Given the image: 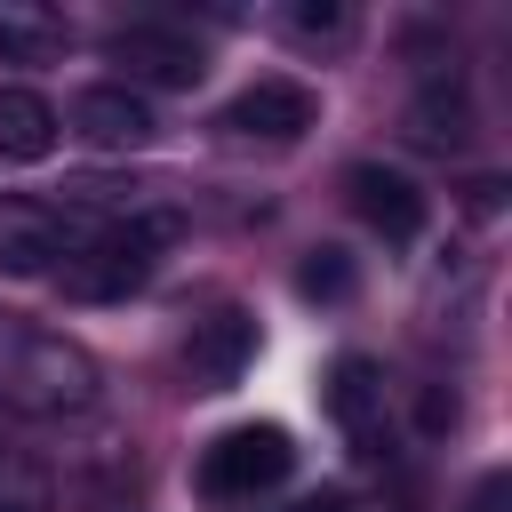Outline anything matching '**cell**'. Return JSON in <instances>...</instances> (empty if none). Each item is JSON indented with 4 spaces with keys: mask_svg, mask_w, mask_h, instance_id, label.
I'll use <instances>...</instances> for the list:
<instances>
[{
    "mask_svg": "<svg viewBox=\"0 0 512 512\" xmlns=\"http://www.w3.org/2000/svg\"><path fill=\"white\" fill-rule=\"evenodd\" d=\"M248 360H256V320H248V312H208V320L192 328V344H184L192 392H232V384L248 376Z\"/></svg>",
    "mask_w": 512,
    "mask_h": 512,
    "instance_id": "10",
    "label": "cell"
},
{
    "mask_svg": "<svg viewBox=\"0 0 512 512\" xmlns=\"http://www.w3.org/2000/svg\"><path fill=\"white\" fill-rule=\"evenodd\" d=\"M0 432H8V408H0Z\"/></svg>",
    "mask_w": 512,
    "mask_h": 512,
    "instance_id": "18",
    "label": "cell"
},
{
    "mask_svg": "<svg viewBox=\"0 0 512 512\" xmlns=\"http://www.w3.org/2000/svg\"><path fill=\"white\" fill-rule=\"evenodd\" d=\"M288 512H352V496H344V488H312V496H296Z\"/></svg>",
    "mask_w": 512,
    "mask_h": 512,
    "instance_id": "17",
    "label": "cell"
},
{
    "mask_svg": "<svg viewBox=\"0 0 512 512\" xmlns=\"http://www.w3.org/2000/svg\"><path fill=\"white\" fill-rule=\"evenodd\" d=\"M320 120V96L304 88V80H248L224 112H216V128L232 136V144H296L304 128Z\"/></svg>",
    "mask_w": 512,
    "mask_h": 512,
    "instance_id": "6",
    "label": "cell"
},
{
    "mask_svg": "<svg viewBox=\"0 0 512 512\" xmlns=\"http://www.w3.org/2000/svg\"><path fill=\"white\" fill-rule=\"evenodd\" d=\"M56 104L40 88H0V160H48L56 152Z\"/></svg>",
    "mask_w": 512,
    "mask_h": 512,
    "instance_id": "13",
    "label": "cell"
},
{
    "mask_svg": "<svg viewBox=\"0 0 512 512\" xmlns=\"http://www.w3.org/2000/svg\"><path fill=\"white\" fill-rule=\"evenodd\" d=\"M504 496H512V480H504V472H488V480L464 496V512H504Z\"/></svg>",
    "mask_w": 512,
    "mask_h": 512,
    "instance_id": "16",
    "label": "cell"
},
{
    "mask_svg": "<svg viewBox=\"0 0 512 512\" xmlns=\"http://www.w3.org/2000/svg\"><path fill=\"white\" fill-rule=\"evenodd\" d=\"M352 288H360V272H352L344 248H312V256L296 264V296H312V304H344Z\"/></svg>",
    "mask_w": 512,
    "mask_h": 512,
    "instance_id": "15",
    "label": "cell"
},
{
    "mask_svg": "<svg viewBox=\"0 0 512 512\" xmlns=\"http://www.w3.org/2000/svg\"><path fill=\"white\" fill-rule=\"evenodd\" d=\"M72 136L96 144V152H144L152 144V104L120 80H96L72 96Z\"/></svg>",
    "mask_w": 512,
    "mask_h": 512,
    "instance_id": "9",
    "label": "cell"
},
{
    "mask_svg": "<svg viewBox=\"0 0 512 512\" xmlns=\"http://www.w3.org/2000/svg\"><path fill=\"white\" fill-rule=\"evenodd\" d=\"M280 24H288V40H304V48H344V40H352V8H344V0H288Z\"/></svg>",
    "mask_w": 512,
    "mask_h": 512,
    "instance_id": "14",
    "label": "cell"
},
{
    "mask_svg": "<svg viewBox=\"0 0 512 512\" xmlns=\"http://www.w3.org/2000/svg\"><path fill=\"white\" fill-rule=\"evenodd\" d=\"M344 192H352V216H360L368 232H384L392 248H408V240L424 232V192H416V176H400V168H384V160H360V168H344Z\"/></svg>",
    "mask_w": 512,
    "mask_h": 512,
    "instance_id": "7",
    "label": "cell"
},
{
    "mask_svg": "<svg viewBox=\"0 0 512 512\" xmlns=\"http://www.w3.org/2000/svg\"><path fill=\"white\" fill-rule=\"evenodd\" d=\"M288 472H296V440L280 424H232L200 448V496H216V504H256Z\"/></svg>",
    "mask_w": 512,
    "mask_h": 512,
    "instance_id": "3",
    "label": "cell"
},
{
    "mask_svg": "<svg viewBox=\"0 0 512 512\" xmlns=\"http://www.w3.org/2000/svg\"><path fill=\"white\" fill-rule=\"evenodd\" d=\"M328 416L352 440V456H384V440H392V424H384V368L360 360V352H344L328 368Z\"/></svg>",
    "mask_w": 512,
    "mask_h": 512,
    "instance_id": "8",
    "label": "cell"
},
{
    "mask_svg": "<svg viewBox=\"0 0 512 512\" xmlns=\"http://www.w3.org/2000/svg\"><path fill=\"white\" fill-rule=\"evenodd\" d=\"M0 512H24V504H0Z\"/></svg>",
    "mask_w": 512,
    "mask_h": 512,
    "instance_id": "19",
    "label": "cell"
},
{
    "mask_svg": "<svg viewBox=\"0 0 512 512\" xmlns=\"http://www.w3.org/2000/svg\"><path fill=\"white\" fill-rule=\"evenodd\" d=\"M408 136L432 144V152H464V144H472V104H464V72H456V56H440V64L416 80Z\"/></svg>",
    "mask_w": 512,
    "mask_h": 512,
    "instance_id": "11",
    "label": "cell"
},
{
    "mask_svg": "<svg viewBox=\"0 0 512 512\" xmlns=\"http://www.w3.org/2000/svg\"><path fill=\"white\" fill-rule=\"evenodd\" d=\"M80 216L48 200H0V272L8 280H56V264L80 248Z\"/></svg>",
    "mask_w": 512,
    "mask_h": 512,
    "instance_id": "5",
    "label": "cell"
},
{
    "mask_svg": "<svg viewBox=\"0 0 512 512\" xmlns=\"http://www.w3.org/2000/svg\"><path fill=\"white\" fill-rule=\"evenodd\" d=\"M96 400V360L56 328H0V408L80 416Z\"/></svg>",
    "mask_w": 512,
    "mask_h": 512,
    "instance_id": "2",
    "label": "cell"
},
{
    "mask_svg": "<svg viewBox=\"0 0 512 512\" xmlns=\"http://www.w3.org/2000/svg\"><path fill=\"white\" fill-rule=\"evenodd\" d=\"M104 56L120 64V88H128V80H136V88H200V72H208V48H200L184 24H160V16L112 24Z\"/></svg>",
    "mask_w": 512,
    "mask_h": 512,
    "instance_id": "4",
    "label": "cell"
},
{
    "mask_svg": "<svg viewBox=\"0 0 512 512\" xmlns=\"http://www.w3.org/2000/svg\"><path fill=\"white\" fill-rule=\"evenodd\" d=\"M72 48V24L48 0H0V64H56Z\"/></svg>",
    "mask_w": 512,
    "mask_h": 512,
    "instance_id": "12",
    "label": "cell"
},
{
    "mask_svg": "<svg viewBox=\"0 0 512 512\" xmlns=\"http://www.w3.org/2000/svg\"><path fill=\"white\" fill-rule=\"evenodd\" d=\"M168 240H176V216H120V224H88L80 232V248L56 264V280H64V296H80V304H120V296H136L152 272H160V256H168Z\"/></svg>",
    "mask_w": 512,
    "mask_h": 512,
    "instance_id": "1",
    "label": "cell"
}]
</instances>
